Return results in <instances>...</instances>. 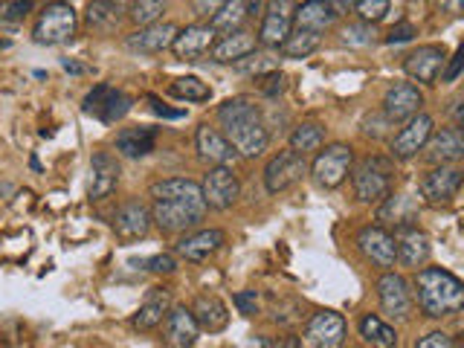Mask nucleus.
Wrapping results in <instances>:
<instances>
[{"instance_id": "nucleus-8", "label": "nucleus", "mask_w": 464, "mask_h": 348, "mask_svg": "<svg viewBox=\"0 0 464 348\" xmlns=\"http://www.w3.org/2000/svg\"><path fill=\"white\" fill-rule=\"evenodd\" d=\"M461 180H464L461 169L450 166V163L435 166V169H430L424 178L418 180L420 200L430 203V207H447V203H453L459 198Z\"/></svg>"}, {"instance_id": "nucleus-3", "label": "nucleus", "mask_w": 464, "mask_h": 348, "mask_svg": "<svg viewBox=\"0 0 464 348\" xmlns=\"http://www.w3.org/2000/svg\"><path fill=\"white\" fill-rule=\"evenodd\" d=\"M415 290H418V308L430 319L456 316L464 308V285L459 276H453L444 267L418 270Z\"/></svg>"}, {"instance_id": "nucleus-25", "label": "nucleus", "mask_w": 464, "mask_h": 348, "mask_svg": "<svg viewBox=\"0 0 464 348\" xmlns=\"http://www.w3.org/2000/svg\"><path fill=\"white\" fill-rule=\"evenodd\" d=\"M224 244H227L224 229H198V232H188L186 238H180L174 250L186 261H207L209 256L221 250Z\"/></svg>"}, {"instance_id": "nucleus-1", "label": "nucleus", "mask_w": 464, "mask_h": 348, "mask_svg": "<svg viewBox=\"0 0 464 348\" xmlns=\"http://www.w3.org/2000/svg\"><path fill=\"white\" fill-rule=\"evenodd\" d=\"M151 221L166 236H180L186 229H195L207 218V200L200 195V183L186 178L157 180L151 186Z\"/></svg>"}, {"instance_id": "nucleus-24", "label": "nucleus", "mask_w": 464, "mask_h": 348, "mask_svg": "<svg viewBox=\"0 0 464 348\" xmlns=\"http://www.w3.org/2000/svg\"><path fill=\"white\" fill-rule=\"evenodd\" d=\"M163 323H166V343L174 348H188L200 337L195 314H192V308H186V304H171Z\"/></svg>"}, {"instance_id": "nucleus-41", "label": "nucleus", "mask_w": 464, "mask_h": 348, "mask_svg": "<svg viewBox=\"0 0 464 348\" xmlns=\"http://www.w3.org/2000/svg\"><path fill=\"white\" fill-rule=\"evenodd\" d=\"M29 12H33V0H0V29L21 26Z\"/></svg>"}, {"instance_id": "nucleus-30", "label": "nucleus", "mask_w": 464, "mask_h": 348, "mask_svg": "<svg viewBox=\"0 0 464 348\" xmlns=\"http://www.w3.org/2000/svg\"><path fill=\"white\" fill-rule=\"evenodd\" d=\"M157 134L160 130L151 125H142V128H122L116 134V151L128 160H140V157H149L157 149Z\"/></svg>"}, {"instance_id": "nucleus-18", "label": "nucleus", "mask_w": 464, "mask_h": 348, "mask_svg": "<svg viewBox=\"0 0 464 348\" xmlns=\"http://www.w3.org/2000/svg\"><path fill=\"white\" fill-rule=\"evenodd\" d=\"M218 33L207 24H188L183 29H178V35L171 41V53L174 58H180V62H198L200 55H207L212 50Z\"/></svg>"}, {"instance_id": "nucleus-19", "label": "nucleus", "mask_w": 464, "mask_h": 348, "mask_svg": "<svg viewBox=\"0 0 464 348\" xmlns=\"http://www.w3.org/2000/svg\"><path fill=\"white\" fill-rule=\"evenodd\" d=\"M420 105H424V93H420L418 84H412V82H395L386 91L381 111L395 125H401V122L410 120V116H415L420 111Z\"/></svg>"}, {"instance_id": "nucleus-42", "label": "nucleus", "mask_w": 464, "mask_h": 348, "mask_svg": "<svg viewBox=\"0 0 464 348\" xmlns=\"http://www.w3.org/2000/svg\"><path fill=\"white\" fill-rule=\"evenodd\" d=\"M130 12V21L137 26H145V24H154L163 18L166 12V0H134V4L128 6Z\"/></svg>"}, {"instance_id": "nucleus-17", "label": "nucleus", "mask_w": 464, "mask_h": 348, "mask_svg": "<svg viewBox=\"0 0 464 348\" xmlns=\"http://www.w3.org/2000/svg\"><path fill=\"white\" fill-rule=\"evenodd\" d=\"M178 24L171 21H154V24H145V26H137L134 33L125 38V47L130 53H140V55H157L171 47L174 35H178Z\"/></svg>"}, {"instance_id": "nucleus-48", "label": "nucleus", "mask_w": 464, "mask_h": 348, "mask_svg": "<svg viewBox=\"0 0 464 348\" xmlns=\"http://www.w3.org/2000/svg\"><path fill=\"white\" fill-rule=\"evenodd\" d=\"M415 35H418V29L410 21H401V24H395V26L389 29L383 41L386 44H406V41H412Z\"/></svg>"}, {"instance_id": "nucleus-15", "label": "nucleus", "mask_w": 464, "mask_h": 348, "mask_svg": "<svg viewBox=\"0 0 464 348\" xmlns=\"http://www.w3.org/2000/svg\"><path fill=\"white\" fill-rule=\"evenodd\" d=\"M357 250L362 253V258L372 261L374 267L381 270H392L398 265V250H395V236L386 227H362L357 232Z\"/></svg>"}, {"instance_id": "nucleus-43", "label": "nucleus", "mask_w": 464, "mask_h": 348, "mask_svg": "<svg viewBox=\"0 0 464 348\" xmlns=\"http://www.w3.org/2000/svg\"><path fill=\"white\" fill-rule=\"evenodd\" d=\"M389 128H395V122H392L383 111H372V113L362 116V122H360V130L372 140H386Z\"/></svg>"}, {"instance_id": "nucleus-10", "label": "nucleus", "mask_w": 464, "mask_h": 348, "mask_svg": "<svg viewBox=\"0 0 464 348\" xmlns=\"http://www.w3.org/2000/svg\"><path fill=\"white\" fill-rule=\"evenodd\" d=\"M377 296H381V314L386 319H403L412 316V287L395 270H383V276L377 279Z\"/></svg>"}, {"instance_id": "nucleus-57", "label": "nucleus", "mask_w": 464, "mask_h": 348, "mask_svg": "<svg viewBox=\"0 0 464 348\" xmlns=\"http://www.w3.org/2000/svg\"><path fill=\"white\" fill-rule=\"evenodd\" d=\"M453 120H456V125H461V99L453 102Z\"/></svg>"}, {"instance_id": "nucleus-39", "label": "nucleus", "mask_w": 464, "mask_h": 348, "mask_svg": "<svg viewBox=\"0 0 464 348\" xmlns=\"http://www.w3.org/2000/svg\"><path fill=\"white\" fill-rule=\"evenodd\" d=\"M169 93L174 99H183V102H209L212 87L207 82H200L198 76H183V79H174L169 84Z\"/></svg>"}, {"instance_id": "nucleus-40", "label": "nucleus", "mask_w": 464, "mask_h": 348, "mask_svg": "<svg viewBox=\"0 0 464 348\" xmlns=\"http://www.w3.org/2000/svg\"><path fill=\"white\" fill-rule=\"evenodd\" d=\"M232 67H236V72H241V76H261V72L279 67V58L270 55V53L253 50L250 55H244V58H238V62H232Z\"/></svg>"}, {"instance_id": "nucleus-2", "label": "nucleus", "mask_w": 464, "mask_h": 348, "mask_svg": "<svg viewBox=\"0 0 464 348\" xmlns=\"http://www.w3.org/2000/svg\"><path fill=\"white\" fill-rule=\"evenodd\" d=\"M218 122H221V134L229 140L238 157H261L270 145V130L265 122V113L250 96H236L227 99L218 108Z\"/></svg>"}, {"instance_id": "nucleus-14", "label": "nucleus", "mask_w": 464, "mask_h": 348, "mask_svg": "<svg viewBox=\"0 0 464 348\" xmlns=\"http://www.w3.org/2000/svg\"><path fill=\"white\" fill-rule=\"evenodd\" d=\"M447 55L450 53H447L444 44H420V47H415L410 55H406L403 70H406V76H410L412 82L432 87V84H439V79H441Z\"/></svg>"}, {"instance_id": "nucleus-37", "label": "nucleus", "mask_w": 464, "mask_h": 348, "mask_svg": "<svg viewBox=\"0 0 464 348\" xmlns=\"http://www.w3.org/2000/svg\"><path fill=\"white\" fill-rule=\"evenodd\" d=\"M319 41L323 35L319 33H308V29H290V35L282 41V55L285 58H308L319 50Z\"/></svg>"}, {"instance_id": "nucleus-23", "label": "nucleus", "mask_w": 464, "mask_h": 348, "mask_svg": "<svg viewBox=\"0 0 464 348\" xmlns=\"http://www.w3.org/2000/svg\"><path fill=\"white\" fill-rule=\"evenodd\" d=\"M195 151L207 166H229L238 157L229 140L212 125H200L195 130Z\"/></svg>"}, {"instance_id": "nucleus-12", "label": "nucleus", "mask_w": 464, "mask_h": 348, "mask_svg": "<svg viewBox=\"0 0 464 348\" xmlns=\"http://www.w3.org/2000/svg\"><path fill=\"white\" fill-rule=\"evenodd\" d=\"M403 128L398 130L395 137L389 142V151H392V160H412L424 151V145L430 140V134L435 130V122L432 116L418 111L415 116H410L406 122H401Z\"/></svg>"}, {"instance_id": "nucleus-26", "label": "nucleus", "mask_w": 464, "mask_h": 348, "mask_svg": "<svg viewBox=\"0 0 464 348\" xmlns=\"http://www.w3.org/2000/svg\"><path fill=\"white\" fill-rule=\"evenodd\" d=\"M253 50H258V38L253 33H246V29H236V33L218 35L209 55L215 64H232V62H238V58L250 55Z\"/></svg>"}, {"instance_id": "nucleus-9", "label": "nucleus", "mask_w": 464, "mask_h": 348, "mask_svg": "<svg viewBox=\"0 0 464 348\" xmlns=\"http://www.w3.org/2000/svg\"><path fill=\"white\" fill-rule=\"evenodd\" d=\"M130 108H134V99H130L125 91H116L111 84H96L82 102V111L87 116H96L99 122H108V125L125 120Z\"/></svg>"}, {"instance_id": "nucleus-58", "label": "nucleus", "mask_w": 464, "mask_h": 348, "mask_svg": "<svg viewBox=\"0 0 464 348\" xmlns=\"http://www.w3.org/2000/svg\"><path fill=\"white\" fill-rule=\"evenodd\" d=\"M116 4H120V9H128L130 4H134V0H116Z\"/></svg>"}, {"instance_id": "nucleus-20", "label": "nucleus", "mask_w": 464, "mask_h": 348, "mask_svg": "<svg viewBox=\"0 0 464 348\" xmlns=\"http://www.w3.org/2000/svg\"><path fill=\"white\" fill-rule=\"evenodd\" d=\"M122 166L111 151H96L91 160V183H87V198L105 200L113 195V188L120 186Z\"/></svg>"}, {"instance_id": "nucleus-27", "label": "nucleus", "mask_w": 464, "mask_h": 348, "mask_svg": "<svg viewBox=\"0 0 464 348\" xmlns=\"http://www.w3.org/2000/svg\"><path fill=\"white\" fill-rule=\"evenodd\" d=\"M377 221L381 227H392V232L412 227L418 221V200L410 195H386L377 209Z\"/></svg>"}, {"instance_id": "nucleus-53", "label": "nucleus", "mask_w": 464, "mask_h": 348, "mask_svg": "<svg viewBox=\"0 0 464 348\" xmlns=\"http://www.w3.org/2000/svg\"><path fill=\"white\" fill-rule=\"evenodd\" d=\"M325 4L331 6V12L337 14V18H345V14H352V12H354L357 0H325Z\"/></svg>"}, {"instance_id": "nucleus-35", "label": "nucleus", "mask_w": 464, "mask_h": 348, "mask_svg": "<svg viewBox=\"0 0 464 348\" xmlns=\"http://www.w3.org/2000/svg\"><path fill=\"white\" fill-rule=\"evenodd\" d=\"M84 24L96 29V33H108V29L120 24V4H116V0H91V4H87Z\"/></svg>"}, {"instance_id": "nucleus-47", "label": "nucleus", "mask_w": 464, "mask_h": 348, "mask_svg": "<svg viewBox=\"0 0 464 348\" xmlns=\"http://www.w3.org/2000/svg\"><path fill=\"white\" fill-rule=\"evenodd\" d=\"M232 302H236V308L244 314V316H256L261 311V302H258V294L256 290H238L236 296H232Z\"/></svg>"}, {"instance_id": "nucleus-45", "label": "nucleus", "mask_w": 464, "mask_h": 348, "mask_svg": "<svg viewBox=\"0 0 464 348\" xmlns=\"http://www.w3.org/2000/svg\"><path fill=\"white\" fill-rule=\"evenodd\" d=\"M256 84H258V91L265 93L267 99H279L285 93V72L276 67V70H267V72H261V76H256Z\"/></svg>"}, {"instance_id": "nucleus-31", "label": "nucleus", "mask_w": 464, "mask_h": 348, "mask_svg": "<svg viewBox=\"0 0 464 348\" xmlns=\"http://www.w3.org/2000/svg\"><path fill=\"white\" fill-rule=\"evenodd\" d=\"M192 314H195V323L200 331H209V334H221L229 325V308L221 296L207 294V296H198L192 304Z\"/></svg>"}, {"instance_id": "nucleus-28", "label": "nucleus", "mask_w": 464, "mask_h": 348, "mask_svg": "<svg viewBox=\"0 0 464 348\" xmlns=\"http://www.w3.org/2000/svg\"><path fill=\"white\" fill-rule=\"evenodd\" d=\"M424 149H427V160H430V163H435V166H441V163H456V160H461V157H464V137H461L459 125H453V128H441L439 134L432 130Z\"/></svg>"}, {"instance_id": "nucleus-22", "label": "nucleus", "mask_w": 464, "mask_h": 348, "mask_svg": "<svg viewBox=\"0 0 464 348\" xmlns=\"http://www.w3.org/2000/svg\"><path fill=\"white\" fill-rule=\"evenodd\" d=\"M395 236V250H398V265L401 267H420L427 265L432 256V244L427 232H420L418 227H403Z\"/></svg>"}, {"instance_id": "nucleus-46", "label": "nucleus", "mask_w": 464, "mask_h": 348, "mask_svg": "<svg viewBox=\"0 0 464 348\" xmlns=\"http://www.w3.org/2000/svg\"><path fill=\"white\" fill-rule=\"evenodd\" d=\"M145 270H151L157 276H169V273L178 270V258H174L171 253H157V256H151L149 261H145Z\"/></svg>"}, {"instance_id": "nucleus-21", "label": "nucleus", "mask_w": 464, "mask_h": 348, "mask_svg": "<svg viewBox=\"0 0 464 348\" xmlns=\"http://www.w3.org/2000/svg\"><path fill=\"white\" fill-rule=\"evenodd\" d=\"M151 209L145 207V203L140 200H128L122 203L120 209H116L113 215V232H116V238L120 241H140L149 236V229H151Z\"/></svg>"}, {"instance_id": "nucleus-55", "label": "nucleus", "mask_w": 464, "mask_h": 348, "mask_svg": "<svg viewBox=\"0 0 464 348\" xmlns=\"http://www.w3.org/2000/svg\"><path fill=\"white\" fill-rule=\"evenodd\" d=\"M246 6V18H261V9H265V0H244Z\"/></svg>"}, {"instance_id": "nucleus-16", "label": "nucleus", "mask_w": 464, "mask_h": 348, "mask_svg": "<svg viewBox=\"0 0 464 348\" xmlns=\"http://www.w3.org/2000/svg\"><path fill=\"white\" fill-rule=\"evenodd\" d=\"M345 340V319L337 311H316L304 323L302 345L308 348H337Z\"/></svg>"}, {"instance_id": "nucleus-4", "label": "nucleus", "mask_w": 464, "mask_h": 348, "mask_svg": "<svg viewBox=\"0 0 464 348\" xmlns=\"http://www.w3.org/2000/svg\"><path fill=\"white\" fill-rule=\"evenodd\" d=\"M76 29H79V14L70 0H50L38 14L33 38L41 47H58V44H67L76 35Z\"/></svg>"}, {"instance_id": "nucleus-54", "label": "nucleus", "mask_w": 464, "mask_h": 348, "mask_svg": "<svg viewBox=\"0 0 464 348\" xmlns=\"http://www.w3.org/2000/svg\"><path fill=\"white\" fill-rule=\"evenodd\" d=\"M149 102H151L154 113L166 116V120H180V116H183V111H171V108H163V102H160L157 96H149Z\"/></svg>"}, {"instance_id": "nucleus-51", "label": "nucleus", "mask_w": 464, "mask_h": 348, "mask_svg": "<svg viewBox=\"0 0 464 348\" xmlns=\"http://www.w3.org/2000/svg\"><path fill=\"white\" fill-rule=\"evenodd\" d=\"M221 4H224V0H192V12L198 14L200 21H209L212 14L221 9Z\"/></svg>"}, {"instance_id": "nucleus-7", "label": "nucleus", "mask_w": 464, "mask_h": 348, "mask_svg": "<svg viewBox=\"0 0 464 348\" xmlns=\"http://www.w3.org/2000/svg\"><path fill=\"white\" fill-rule=\"evenodd\" d=\"M200 195L207 200L209 209H232L241 198V180L238 174L232 171V166H209V171L203 174L200 183Z\"/></svg>"}, {"instance_id": "nucleus-11", "label": "nucleus", "mask_w": 464, "mask_h": 348, "mask_svg": "<svg viewBox=\"0 0 464 348\" xmlns=\"http://www.w3.org/2000/svg\"><path fill=\"white\" fill-rule=\"evenodd\" d=\"M294 29V0H265L261 9V29H258V47L279 50L282 41Z\"/></svg>"}, {"instance_id": "nucleus-44", "label": "nucleus", "mask_w": 464, "mask_h": 348, "mask_svg": "<svg viewBox=\"0 0 464 348\" xmlns=\"http://www.w3.org/2000/svg\"><path fill=\"white\" fill-rule=\"evenodd\" d=\"M392 9V0H357L354 12L360 14V21L381 24Z\"/></svg>"}, {"instance_id": "nucleus-32", "label": "nucleus", "mask_w": 464, "mask_h": 348, "mask_svg": "<svg viewBox=\"0 0 464 348\" xmlns=\"http://www.w3.org/2000/svg\"><path fill=\"white\" fill-rule=\"evenodd\" d=\"M337 24V14L331 12L325 0H304V4L294 6V29H308V33H328Z\"/></svg>"}, {"instance_id": "nucleus-52", "label": "nucleus", "mask_w": 464, "mask_h": 348, "mask_svg": "<svg viewBox=\"0 0 464 348\" xmlns=\"http://www.w3.org/2000/svg\"><path fill=\"white\" fill-rule=\"evenodd\" d=\"M435 9L447 18H461L464 14V0H435Z\"/></svg>"}, {"instance_id": "nucleus-50", "label": "nucleus", "mask_w": 464, "mask_h": 348, "mask_svg": "<svg viewBox=\"0 0 464 348\" xmlns=\"http://www.w3.org/2000/svg\"><path fill=\"white\" fill-rule=\"evenodd\" d=\"M459 72H461V50H456L453 55H447V64L441 70V82L444 84H453L459 79Z\"/></svg>"}, {"instance_id": "nucleus-56", "label": "nucleus", "mask_w": 464, "mask_h": 348, "mask_svg": "<svg viewBox=\"0 0 464 348\" xmlns=\"http://www.w3.org/2000/svg\"><path fill=\"white\" fill-rule=\"evenodd\" d=\"M62 67H64L67 72H84V67H79L76 62H70V58H64V62H62Z\"/></svg>"}, {"instance_id": "nucleus-33", "label": "nucleus", "mask_w": 464, "mask_h": 348, "mask_svg": "<svg viewBox=\"0 0 464 348\" xmlns=\"http://www.w3.org/2000/svg\"><path fill=\"white\" fill-rule=\"evenodd\" d=\"M357 331L366 345H374V348H392L398 345V331L392 328L383 316L377 314H362L360 323H357Z\"/></svg>"}, {"instance_id": "nucleus-6", "label": "nucleus", "mask_w": 464, "mask_h": 348, "mask_svg": "<svg viewBox=\"0 0 464 348\" xmlns=\"http://www.w3.org/2000/svg\"><path fill=\"white\" fill-rule=\"evenodd\" d=\"M354 166V149L345 142H331L325 145V151H319L316 160L308 166V171L314 174L316 186L323 188H340L348 174H352Z\"/></svg>"}, {"instance_id": "nucleus-49", "label": "nucleus", "mask_w": 464, "mask_h": 348, "mask_svg": "<svg viewBox=\"0 0 464 348\" xmlns=\"http://www.w3.org/2000/svg\"><path fill=\"white\" fill-rule=\"evenodd\" d=\"M453 345H456V340L450 337L447 331H432V334H427V337H420L415 343V348H453Z\"/></svg>"}, {"instance_id": "nucleus-29", "label": "nucleus", "mask_w": 464, "mask_h": 348, "mask_svg": "<svg viewBox=\"0 0 464 348\" xmlns=\"http://www.w3.org/2000/svg\"><path fill=\"white\" fill-rule=\"evenodd\" d=\"M171 308V290L166 287H151L149 294H145L140 311L134 314V328L140 331H154L163 325V319Z\"/></svg>"}, {"instance_id": "nucleus-59", "label": "nucleus", "mask_w": 464, "mask_h": 348, "mask_svg": "<svg viewBox=\"0 0 464 348\" xmlns=\"http://www.w3.org/2000/svg\"><path fill=\"white\" fill-rule=\"evenodd\" d=\"M6 47H9V41H6V38H0V50H6Z\"/></svg>"}, {"instance_id": "nucleus-36", "label": "nucleus", "mask_w": 464, "mask_h": 348, "mask_svg": "<svg viewBox=\"0 0 464 348\" xmlns=\"http://www.w3.org/2000/svg\"><path fill=\"white\" fill-rule=\"evenodd\" d=\"M323 142H325V128L319 122H302L294 128V134H290V149L304 157L323 149Z\"/></svg>"}, {"instance_id": "nucleus-5", "label": "nucleus", "mask_w": 464, "mask_h": 348, "mask_svg": "<svg viewBox=\"0 0 464 348\" xmlns=\"http://www.w3.org/2000/svg\"><path fill=\"white\" fill-rule=\"evenodd\" d=\"M392 169L389 160L383 157H366L360 160L357 169L352 166V183H354V195L362 203H381L386 195H392Z\"/></svg>"}, {"instance_id": "nucleus-34", "label": "nucleus", "mask_w": 464, "mask_h": 348, "mask_svg": "<svg viewBox=\"0 0 464 348\" xmlns=\"http://www.w3.org/2000/svg\"><path fill=\"white\" fill-rule=\"evenodd\" d=\"M244 24H246L244 0H224L221 9H218L209 18V26L215 29L218 35H227V33H236V29H244Z\"/></svg>"}, {"instance_id": "nucleus-13", "label": "nucleus", "mask_w": 464, "mask_h": 348, "mask_svg": "<svg viewBox=\"0 0 464 348\" xmlns=\"http://www.w3.org/2000/svg\"><path fill=\"white\" fill-rule=\"evenodd\" d=\"M304 174H308V160H304V154L290 149L270 157V163L265 166V186L270 195H279L294 188Z\"/></svg>"}, {"instance_id": "nucleus-38", "label": "nucleus", "mask_w": 464, "mask_h": 348, "mask_svg": "<svg viewBox=\"0 0 464 348\" xmlns=\"http://www.w3.org/2000/svg\"><path fill=\"white\" fill-rule=\"evenodd\" d=\"M340 41L345 47H354V50H369L377 44V29L369 21H354V24H345L340 29Z\"/></svg>"}]
</instances>
